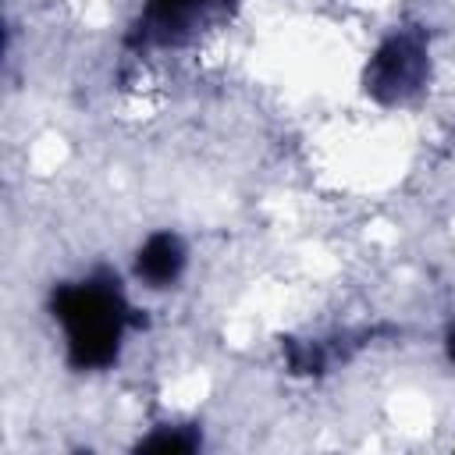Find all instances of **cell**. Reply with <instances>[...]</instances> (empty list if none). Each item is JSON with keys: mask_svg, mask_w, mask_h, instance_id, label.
Masks as SVG:
<instances>
[{"mask_svg": "<svg viewBox=\"0 0 455 455\" xmlns=\"http://www.w3.org/2000/svg\"><path fill=\"white\" fill-rule=\"evenodd\" d=\"M53 313L68 327V355L75 366H107L117 355L124 302L103 284H71L53 295Z\"/></svg>", "mask_w": 455, "mask_h": 455, "instance_id": "6da1fadb", "label": "cell"}, {"mask_svg": "<svg viewBox=\"0 0 455 455\" xmlns=\"http://www.w3.org/2000/svg\"><path fill=\"white\" fill-rule=\"evenodd\" d=\"M423 78V50L412 39H391L373 57V68L366 71V89L380 100H398L412 92Z\"/></svg>", "mask_w": 455, "mask_h": 455, "instance_id": "7a4b0ae2", "label": "cell"}, {"mask_svg": "<svg viewBox=\"0 0 455 455\" xmlns=\"http://www.w3.org/2000/svg\"><path fill=\"white\" fill-rule=\"evenodd\" d=\"M181 263H185V256H181V242L174 235H153L139 252V274L153 284L174 281Z\"/></svg>", "mask_w": 455, "mask_h": 455, "instance_id": "3957f363", "label": "cell"}, {"mask_svg": "<svg viewBox=\"0 0 455 455\" xmlns=\"http://www.w3.org/2000/svg\"><path fill=\"white\" fill-rule=\"evenodd\" d=\"M192 448H196V437L178 434V430L156 434V437H149V441L139 444V451H171V455H185V451H192Z\"/></svg>", "mask_w": 455, "mask_h": 455, "instance_id": "277c9868", "label": "cell"}, {"mask_svg": "<svg viewBox=\"0 0 455 455\" xmlns=\"http://www.w3.org/2000/svg\"><path fill=\"white\" fill-rule=\"evenodd\" d=\"M199 4H203V0H149V14L160 18L164 25H171V21L185 18L192 7H199Z\"/></svg>", "mask_w": 455, "mask_h": 455, "instance_id": "5b68a950", "label": "cell"}, {"mask_svg": "<svg viewBox=\"0 0 455 455\" xmlns=\"http://www.w3.org/2000/svg\"><path fill=\"white\" fill-rule=\"evenodd\" d=\"M448 352H451V359H455V331H451V338H448Z\"/></svg>", "mask_w": 455, "mask_h": 455, "instance_id": "8992f818", "label": "cell"}]
</instances>
